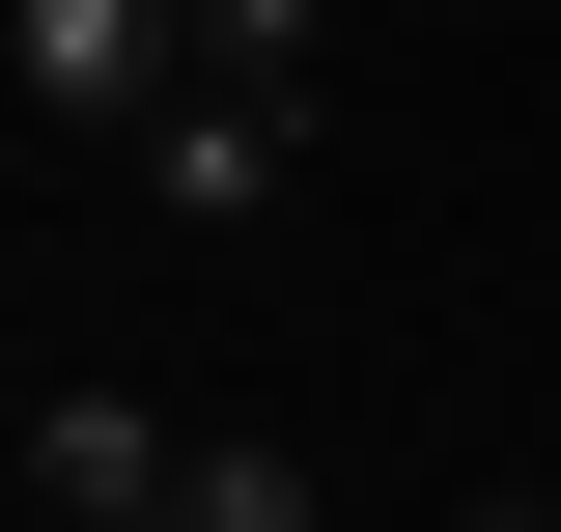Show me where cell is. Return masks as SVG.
<instances>
[{
  "label": "cell",
  "mask_w": 561,
  "mask_h": 532,
  "mask_svg": "<svg viewBox=\"0 0 561 532\" xmlns=\"http://www.w3.org/2000/svg\"><path fill=\"white\" fill-rule=\"evenodd\" d=\"M0 57H28V113L169 140V113H197V0H0Z\"/></svg>",
  "instance_id": "1"
},
{
  "label": "cell",
  "mask_w": 561,
  "mask_h": 532,
  "mask_svg": "<svg viewBox=\"0 0 561 532\" xmlns=\"http://www.w3.org/2000/svg\"><path fill=\"white\" fill-rule=\"evenodd\" d=\"M169 476H197L169 393H28V505H57V532H169Z\"/></svg>",
  "instance_id": "2"
},
{
  "label": "cell",
  "mask_w": 561,
  "mask_h": 532,
  "mask_svg": "<svg viewBox=\"0 0 561 532\" xmlns=\"http://www.w3.org/2000/svg\"><path fill=\"white\" fill-rule=\"evenodd\" d=\"M280 169H309V113H280V84H197V113L140 140V197H169V224H280Z\"/></svg>",
  "instance_id": "3"
},
{
  "label": "cell",
  "mask_w": 561,
  "mask_h": 532,
  "mask_svg": "<svg viewBox=\"0 0 561 532\" xmlns=\"http://www.w3.org/2000/svg\"><path fill=\"white\" fill-rule=\"evenodd\" d=\"M309 28H337V0H197V84H280V113H309Z\"/></svg>",
  "instance_id": "4"
},
{
  "label": "cell",
  "mask_w": 561,
  "mask_h": 532,
  "mask_svg": "<svg viewBox=\"0 0 561 532\" xmlns=\"http://www.w3.org/2000/svg\"><path fill=\"white\" fill-rule=\"evenodd\" d=\"M169 532H309V449H197V476H169Z\"/></svg>",
  "instance_id": "5"
},
{
  "label": "cell",
  "mask_w": 561,
  "mask_h": 532,
  "mask_svg": "<svg viewBox=\"0 0 561 532\" xmlns=\"http://www.w3.org/2000/svg\"><path fill=\"white\" fill-rule=\"evenodd\" d=\"M449 532H561V476H478V505H449Z\"/></svg>",
  "instance_id": "6"
}]
</instances>
